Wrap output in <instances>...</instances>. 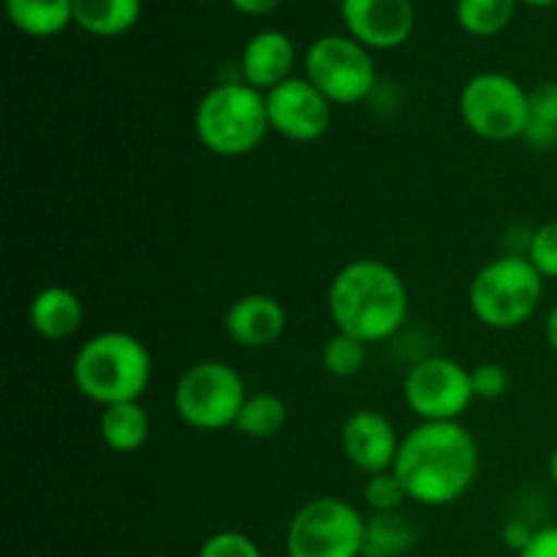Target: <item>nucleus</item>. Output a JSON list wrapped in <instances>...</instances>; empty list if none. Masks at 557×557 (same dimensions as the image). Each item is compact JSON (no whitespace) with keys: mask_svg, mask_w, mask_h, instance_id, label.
<instances>
[{"mask_svg":"<svg viewBox=\"0 0 557 557\" xmlns=\"http://www.w3.org/2000/svg\"><path fill=\"white\" fill-rule=\"evenodd\" d=\"M392 471L413 504L451 506L476 482L479 444L460 422H419L403 435Z\"/></svg>","mask_w":557,"mask_h":557,"instance_id":"f257e3e1","label":"nucleus"},{"mask_svg":"<svg viewBox=\"0 0 557 557\" xmlns=\"http://www.w3.org/2000/svg\"><path fill=\"white\" fill-rule=\"evenodd\" d=\"M326 310L337 332L373 346L389 341L406 324L408 286L386 261L354 259L332 277Z\"/></svg>","mask_w":557,"mask_h":557,"instance_id":"f03ea898","label":"nucleus"},{"mask_svg":"<svg viewBox=\"0 0 557 557\" xmlns=\"http://www.w3.org/2000/svg\"><path fill=\"white\" fill-rule=\"evenodd\" d=\"M71 379L82 397L101 408L139 400L152 381V357L128 332H101L76 351Z\"/></svg>","mask_w":557,"mask_h":557,"instance_id":"7ed1b4c3","label":"nucleus"},{"mask_svg":"<svg viewBox=\"0 0 557 557\" xmlns=\"http://www.w3.org/2000/svg\"><path fill=\"white\" fill-rule=\"evenodd\" d=\"M201 145L221 158H239L259 150L270 134L267 98L245 82H223L205 92L194 114Z\"/></svg>","mask_w":557,"mask_h":557,"instance_id":"20e7f679","label":"nucleus"},{"mask_svg":"<svg viewBox=\"0 0 557 557\" xmlns=\"http://www.w3.org/2000/svg\"><path fill=\"white\" fill-rule=\"evenodd\" d=\"M544 277L528 256L493 259L473 275L468 308L487 330H517L536 315L544 299Z\"/></svg>","mask_w":557,"mask_h":557,"instance_id":"39448f33","label":"nucleus"},{"mask_svg":"<svg viewBox=\"0 0 557 557\" xmlns=\"http://www.w3.org/2000/svg\"><path fill=\"white\" fill-rule=\"evenodd\" d=\"M245 400L248 389L243 375L218 359L190 364L174 386V411L188 428L201 433L234 428Z\"/></svg>","mask_w":557,"mask_h":557,"instance_id":"423d86ee","label":"nucleus"},{"mask_svg":"<svg viewBox=\"0 0 557 557\" xmlns=\"http://www.w3.org/2000/svg\"><path fill=\"white\" fill-rule=\"evenodd\" d=\"M368 517L343 498H313L299 506L286 531L288 557H362Z\"/></svg>","mask_w":557,"mask_h":557,"instance_id":"0eeeda50","label":"nucleus"},{"mask_svg":"<svg viewBox=\"0 0 557 557\" xmlns=\"http://www.w3.org/2000/svg\"><path fill=\"white\" fill-rule=\"evenodd\" d=\"M460 117L484 141L522 139L531 120L528 90L515 76L482 71L462 85Z\"/></svg>","mask_w":557,"mask_h":557,"instance_id":"6e6552de","label":"nucleus"},{"mask_svg":"<svg viewBox=\"0 0 557 557\" xmlns=\"http://www.w3.org/2000/svg\"><path fill=\"white\" fill-rule=\"evenodd\" d=\"M305 76L330 98L332 107H354L373 92L375 63L368 47L351 36H321L305 54Z\"/></svg>","mask_w":557,"mask_h":557,"instance_id":"1a4fd4ad","label":"nucleus"},{"mask_svg":"<svg viewBox=\"0 0 557 557\" xmlns=\"http://www.w3.org/2000/svg\"><path fill=\"white\" fill-rule=\"evenodd\" d=\"M403 397L419 422H460L476 400L471 370L449 357L419 359L406 373Z\"/></svg>","mask_w":557,"mask_h":557,"instance_id":"9d476101","label":"nucleus"},{"mask_svg":"<svg viewBox=\"0 0 557 557\" xmlns=\"http://www.w3.org/2000/svg\"><path fill=\"white\" fill-rule=\"evenodd\" d=\"M270 128L288 141H319L330 131L332 103L308 76H292L264 92Z\"/></svg>","mask_w":557,"mask_h":557,"instance_id":"9b49d317","label":"nucleus"},{"mask_svg":"<svg viewBox=\"0 0 557 557\" xmlns=\"http://www.w3.org/2000/svg\"><path fill=\"white\" fill-rule=\"evenodd\" d=\"M348 36L368 49H397L411 38L417 11L411 0H341Z\"/></svg>","mask_w":557,"mask_h":557,"instance_id":"f8f14e48","label":"nucleus"},{"mask_svg":"<svg viewBox=\"0 0 557 557\" xmlns=\"http://www.w3.org/2000/svg\"><path fill=\"white\" fill-rule=\"evenodd\" d=\"M400 441L392 419L375 408H357L341 428L343 455L357 471L368 476L395 468Z\"/></svg>","mask_w":557,"mask_h":557,"instance_id":"ddd939ff","label":"nucleus"},{"mask_svg":"<svg viewBox=\"0 0 557 557\" xmlns=\"http://www.w3.org/2000/svg\"><path fill=\"white\" fill-rule=\"evenodd\" d=\"M226 335L243 348H270L286 332V310L270 294H245L226 310Z\"/></svg>","mask_w":557,"mask_h":557,"instance_id":"4468645a","label":"nucleus"},{"mask_svg":"<svg viewBox=\"0 0 557 557\" xmlns=\"http://www.w3.org/2000/svg\"><path fill=\"white\" fill-rule=\"evenodd\" d=\"M294 63H297V49L292 38L281 30H261L245 44L239 71L245 85L256 87L259 92H270L292 79Z\"/></svg>","mask_w":557,"mask_h":557,"instance_id":"2eb2a0df","label":"nucleus"},{"mask_svg":"<svg viewBox=\"0 0 557 557\" xmlns=\"http://www.w3.org/2000/svg\"><path fill=\"white\" fill-rule=\"evenodd\" d=\"M85 324V305L71 288L47 286L33 297L30 326L44 341H69Z\"/></svg>","mask_w":557,"mask_h":557,"instance_id":"dca6fc26","label":"nucleus"},{"mask_svg":"<svg viewBox=\"0 0 557 557\" xmlns=\"http://www.w3.org/2000/svg\"><path fill=\"white\" fill-rule=\"evenodd\" d=\"M98 433H101V441L112 451H117V455H134L150 438V417H147L145 406L139 400L107 406L101 411Z\"/></svg>","mask_w":557,"mask_h":557,"instance_id":"f3484780","label":"nucleus"},{"mask_svg":"<svg viewBox=\"0 0 557 557\" xmlns=\"http://www.w3.org/2000/svg\"><path fill=\"white\" fill-rule=\"evenodd\" d=\"M9 22L30 38H52L74 25V0H5Z\"/></svg>","mask_w":557,"mask_h":557,"instance_id":"a211bd4d","label":"nucleus"},{"mask_svg":"<svg viewBox=\"0 0 557 557\" xmlns=\"http://www.w3.org/2000/svg\"><path fill=\"white\" fill-rule=\"evenodd\" d=\"M139 16L141 0H74V25L96 38L125 36Z\"/></svg>","mask_w":557,"mask_h":557,"instance_id":"6ab92c4d","label":"nucleus"},{"mask_svg":"<svg viewBox=\"0 0 557 557\" xmlns=\"http://www.w3.org/2000/svg\"><path fill=\"white\" fill-rule=\"evenodd\" d=\"M417 544V528L403 511L370 515L364 525L362 557H403Z\"/></svg>","mask_w":557,"mask_h":557,"instance_id":"aec40b11","label":"nucleus"},{"mask_svg":"<svg viewBox=\"0 0 557 557\" xmlns=\"http://www.w3.org/2000/svg\"><path fill=\"white\" fill-rule=\"evenodd\" d=\"M286 422H288L286 403H283L277 395H272V392H256V395H248V400H245L234 430L243 433L245 438L267 441V438H275V435L286 428Z\"/></svg>","mask_w":557,"mask_h":557,"instance_id":"412c9836","label":"nucleus"},{"mask_svg":"<svg viewBox=\"0 0 557 557\" xmlns=\"http://www.w3.org/2000/svg\"><path fill=\"white\" fill-rule=\"evenodd\" d=\"M520 0H457L455 16L468 36L493 38L509 27Z\"/></svg>","mask_w":557,"mask_h":557,"instance_id":"4be33fe9","label":"nucleus"},{"mask_svg":"<svg viewBox=\"0 0 557 557\" xmlns=\"http://www.w3.org/2000/svg\"><path fill=\"white\" fill-rule=\"evenodd\" d=\"M531 120L522 139L536 150H553L557 145V82H539L528 90Z\"/></svg>","mask_w":557,"mask_h":557,"instance_id":"5701e85b","label":"nucleus"},{"mask_svg":"<svg viewBox=\"0 0 557 557\" xmlns=\"http://www.w3.org/2000/svg\"><path fill=\"white\" fill-rule=\"evenodd\" d=\"M321 364L335 379H354L368 364V343L346 335V332H335L321 348Z\"/></svg>","mask_w":557,"mask_h":557,"instance_id":"b1692460","label":"nucleus"},{"mask_svg":"<svg viewBox=\"0 0 557 557\" xmlns=\"http://www.w3.org/2000/svg\"><path fill=\"white\" fill-rule=\"evenodd\" d=\"M362 498L373 515H384V511H400V506L406 504L408 495L400 479L395 476V471H386V473H375V476H368V482H364V490H362Z\"/></svg>","mask_w":557,"mask_h":557,"instance_id":"393cba45","label":"nucleus"},{"mask_svg":"<svg viewBox=\"0 0 557 557\" xmlns=\"http://www.w3.org/2000/svg\"><path fill=\"white\" fill-rule=\"evenodd\" d=\"M528 259L544 281H557V221H547L528 239Z\"/></svg>","mask_w":557,"mask_h":557,"instance_id":"a878e982","label":"nucleus"},{"mask_svg":"<svg viewBox=\"0 0 557 557\" xmlns=\"http://www.w3.org/2000/svg\"><path fill=\"white\" fill-rule=\"evenodd\" d=\"M196 557H264L259 544L239 531H218L199 547Z\"/></svg>","mask_w":557,"mask_h":557,"instance_id":"bb28decb","label":"nucleus"},{"mask_svg":"<svg viewBox=\"0 0 557 557\" xmlns=\"http://www.w3.org/2000/svg\"><path fill=\"white\" fill-rule=\"evenodd\" d=\"M509 370L498 362H482L471 368V386L479 400H498L509 392Z\"/></svg>","mask_w":557,"mask_h":557,"instance_id":"cd10ccee","label":"nucleus"},{"mask_svg":"<svg viewBox=\"0 0 557 557\" xmlns=\"http://www.w3.org/2000/svg\"><path fill=\"white\" fill-rule=\"evenodd\" d=\"M533 536H536V531H533V528L522 520H509L504 528H500V539H504L506 547L515 549L517 555H520L522 549L531 544Z\"/></svg>","mask_w":557,"mask_h":557,"instance_id":"c85d7f7f","label":"nucleus"},{"mask_svg":"<svg viewBox=\"0 0 557 557\" xmlns=\"http://www.w3.org/2000/svg\"><path fill=\"white\" fill-rule=\"evenodd\" d=\"M520 557H557V525H547L536 531Z\"/></svg>","mask_w":557,"mask_h":557,"instance_id":"c756f323","label":"nucleus"},{"mask_svg":"<svg viewBox=\"0 0 557 557\" xmlns=\"http://www.w3.org/2000/svg\"><path fill=\"white\" fill-rule=\"evenodd\" d=\"M232 9H237L239 14H248V16H264L272 14L283 0H228Z\"/></svg>","mask_w":557,"mask_h":557,"instance_id":"7c9ffc66","label":"nucleus"},{"mask_svg":"<svg viewBox=\"0 0 557 557\" xmlns=\"http://www.w3.org/2000/svg\"><path fill=\"white\" fill-rule=\"evenodd\" d=\"M544 335H547L549 348H553V354L557 357V305H555L553 310H549L547 324H544Z\"/></svg>","mask_w":557,"mask_h":557,"instance_id":"2f4dec72","label":"nucleus"},{"mask_svg":"<svg viewBox=\"0 0 557 557\" xmlns=\"http://www.w3.org/2000/svg\"><path fill=\"white\" fill-rule=\"evenodd\" d=\"M520 3L531 5V9H549V5H555L557 0H520Z\"/></svg>","mask_w":557,"mask_h":557,"instance_id":"473e14b6","label":"nucleus"},{"mask_svg":"<svg viewBox=\"0 0 557 557\" xmlns=\"http://www.w3.org/2000/svg\"><path fill=\"white\" fill-rule=\"evenodd\" d=\"M549 479H553V484L557 487V446L553 455H549Z\"/></svg>","mask_w":557,"mask_h":557,"instance_id":"72a5a7b5","label":"nucleus"}]
</instances>
